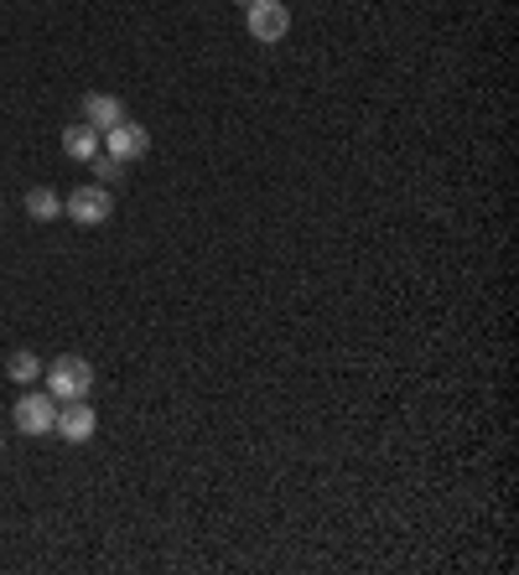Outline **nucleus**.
Listing matches in <instances>:
<instances>
[{
	"label": "nucleus",
	"mask_w": 519,
	"mask_h": 575,
	"mask_svg": "<svg viewBox=\"0 0 519 575\" xmlns=\"http://www.w3.org/2000/svg\"><path fill=\"white\" fill-rule=\"evenodd\" d=\"M125 119V104L115 99V94H89V99H83V125H94V130H109V125H120Z\"/></svg>",
	"instance_id": "nucleus-7"
},
{
	"label": "nucleus",
	"mask_w": 519,
	"mask_h": 575,
	"mask_svg": "<svg viewBox=\"0 0 519 575\" xmlns=\"http://www.w3.org/2000/svg\"><path fill=\"white\" fill-rule=\"evenodd\" d=\"M53 431H58L62 441L83 446V441H94V431H100V415H94V404H89V399H68V404H58Z\"/></svg>",
	"instance_id": "nucleus-6"
},
{
	"label": "nucleus",
	"mask_w": 519,
	"mask_h": 575,
	"mask_svg": "<svg viewBox=\"0 0 519 575\" xmlns=\"http://www.w3.org/2000/svg\"><path fill=\"white\" fill-rule=\"evenodd\" d=\"M89 166H94V177H100V187H109V181H120V177H125V166H120L115 156H104V151H100L94 161H89Z\"/></svg>",
	"instance_id": "nucleus-11"
},
{
	"label": "nucleus",
	"mask_w": 519,
	"mask_h": 575,
	"mask_svg": "<svg viewBox=\"0 0 519 575\" xmlns=\"http://www.w3.org/2000/svg\"><path fill=\"white\" fill-rule=\"evenodd\" d=\"M244 26L255 42H286L291 11H286V0H255V5H244Z\"/></svg>",
	"instance_id": "nucleus-5"
},
{
	"label": "nucleus",
	"mask_w": 519,
	"mask_h": 575,
	"mask_svg": "<svg viewBox=\"0 0 519 575\" xmlns=\"http://www.w3.org/2000/svg\"><path fill=\"white\" fill-rule=\"evenodd\" d=\"M62 151H68V156L73 161H94L100 156V130H94V125H68V130H62Z\"/></svg>",
	"instance_id": "nucleus-8"
},
{
	"label": "nucleus",
	"mask_w": 519,
	"mask_h": 575,
	"mask_svg": "<svg viewBox=\"0 0 519 575\" xmlns=\"http://www.w3.org/2000/svg\"><path fill=\"white\" fill-rule=\"evenodd\" d=\"M26 219H37V223L62 219V198L53 187H32V192H26Z\"/></svg>",
	"instance_id": "nucleus-9"
},
{
	"label": "nucleus",
	"mask_w": 519,
	"mask_h": 575,
	"mask_svg": "<svg viewBox=\"0 0 519 575\" xmlns=\"http://www.w3.org/2000/svg\"><path fill=\"white\" fill-rule=\"evenodd\" d=\"M5 378H11V384H21V389H32V384L42 378V357L26 353V348H21V353H11V357H5Z\"/></svg>",
	"instance_id": "nucleus-10"
},
{
	"label": "nucleus",
	"mask_w": 519,
	"mask_h": 575,
	"mask_svg": "<svg viewBox=\"0 0 519 575\" xmlns=\"http://www.w3.org/2000/svg\"><path fill=\"white\" fill-rule=\"evenodd\" d=\"M62 213L79 223V228H100V223H109V213H115V198H109V187H73V198H62Z\"/></svg>",
	"instance_id": "nucleus-3"
},
{
	"label": "nucleus",
	"mask_w": 519,
	"mask_h": 575,
	"mask_svg": "<svg viewBox=\"0 0 519 575\" xmlns=\"http://www.w3.org/2000/svg\"><path fill=\"white\" fill-rule=\"evenodd\" d=\"M100 151H104V156H115L120 166H130V161H140L146 151H151V130L125 115L120 125H109V130L100 136Z\"/></svg>",
	"instance_id": "nucleus-2"
},
{
	"label": "nucleus",
	"mask_w": 519,
	"mask_h": 575,
	"mask_svg": "<svg viewBox=\"0 0 519 575\" xmlns=\"http://www.w3.org/2000/svg\"><path fill=\"white\" fill-rule=\"evenodd\" d=\"M0 446H5V441H0Z\"/></svg>",
	"instance_id": "nucleus-13"
},
{
	"label": "nucleus",
	"mask_w": 519,
	"mask_h": 575,
	"mask_svg": "<svg viewBox=\"0 0 519 575\" xmlns=\"http://www.w3.org/2000/svg\"><path fill=\"white\" fill-rule=\"evenodd\" d=\"M234 5H255V0H234Z\"/></svg>",
	"instance_id": "nucleus-12"
},
{
	"label": "nucleus",
	"mask_w": 519,
	"mask_h": 575,
	"mask_svg": "<svg viewBox=\"0 0 519 575\" xmlns=\"http://www.w3.org/2000/svg\"><path fill=\"white\" fill-rule=\"evenodd\" d=\"M42 378H47V395L58 399V404H68V399H89V389H94V363L62 353L53 368H42Z\"/></svg>",
	"instance_id": "nucleus-1"
},
{
	"label": "nucleus",
	"mask_w": 519,
	"mask_h": 575,
	"mask_svg": "<svg viewBox=\"0 0 519 575\" xmlns=\"http://www.w3.org/2000/svg\"><path fill=\"white\" fill-rule=\"evenodd\" d=\"M16 431L21 436H47L53 431V420H58V399L47 395V389H26V395L16 399Z\"/></svg>",
	"instance_id": "nucleus-4"
}]
</instances>
